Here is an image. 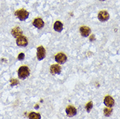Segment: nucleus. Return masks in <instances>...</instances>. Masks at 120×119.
Masks as SVG:
<instances>
[{
    "label": "nucleus",
    "instance_id": "nucleus-7",
    "mask_svg": "<svg viewBox=\"0 0 120 119\" xmlns=\"http://www.w3.org/2000/svg\"><path fill=\"white\" fill-rule=\"evenodd\" d=\"M104 104L106 107H112L115 104V101H114V98L110 96H106L104 99Z\"/></svg>",
    "mask_w": 120,
    "mask_h": 119
},
{
    "label": "nucleus",
    "instance_id": "nucleus-10",
    "mask_svg": "<svg viewBox=\"0 0 120 119\" xmlns=\"http://www.w3.org/2000/svg\"><path fill=\"white\" fill-rule=\"evenodd\" d=\"M50 73L52 74H60L61 68L60 65H52L50 67Z\"/></svg>",
    "mask_w": 120,
    "mask_h": 119
},
{
    "label": "nucleus",
    "instance_id": "nucleus-16",
    "mask_svg": "<svg viewBox=\"0 0 120 119\" xmlns=\"http://www.w3.org/2000/svg\"><path fill=\"white\" fill-rule=\"evenodd\" d=\"M93 107V102L92 101H89L86 105V109L87 110V113H90V111L91 110Z\"/></svg>",
    "mask_w": 120,
    "mask_h": 119
},
{
    "label": "nucleus",
    "instance_id": "nucleus-2",
    "mask_svg": "<svg viewBox=\"0 0 120 119\" xmlns=\"http://www.w3.org/2000/svg\"><path fill=\"white\" fill-rule=\"evenodd\" d=\"M30 13L29 12H27L26 10H25L24 9H20L18 11H16L15 12V16L20 20V21H24L26 20L28 16H29Z\"/></svg>",
    "mask_w": 120,
    "mask_h": 119
},
{
    "label": "nucleus",
    "instance_id": "nucleus-14",
    "mask_svg": "<svg viewBox=\"0 0 120 119\" xmlns=\"http://www.w3.org/2000/svg\"><path fill=\"white\" fill-rule=\"evenodd\" d=\"M112 113V107H105L104 109V115L106 116H110Z\"/></svg>",
    "mask_w": 120,
    "mask_h": 119
},
{
    "label": "nucleus",
    "instance_id": "nucleus-15",
    "mask_svg": "<svg viewBox=\"0 0 120 119\" xmlns=\"http://www.w3.org/2000/svg\"><path fill=\"white\" fill-rule=\"evenodd\" d=\"M29 118L31 119H40L41 117V115H40L39 113L31 112L29 115Z\"/></svg>",
    "mask_w": 120,
    "mask_h": 119
},
{
    "label": "nucleus",
    "instance_id": "nucleus-13",
    "mask_svg": "<svg viewBox=\"0 0 120 119\" xmlns=\"http://www.w3.org/2000/svg\"><path fill=\"white\" fill-rule=\"evenodd\" d=\"M54 29L57 32H61L63 29V24L60 21H56L54 24Z\"/></svg>",
    "mask_w": 120,
    "mask_h": 119
},
{
    "label": "nucleus",
    "instance_id": "nucleus-12",
    "mask_svg": "<svg viewBox=\"0 0 120 119\" xmlns=\"http://www.w3.org/2000/svg\"><path fill=\"white\" fill-rule=\"evenodd\" d=\"M12 35L15 37V38H18L19 36H20L22 35V31L19 27H16L14 28L11 31Z\"/></svg>",
    "mask_w": 120,
    "mask_h": 119
},
{
    "label": "nucleus",
    "instance_id": "nucleus-4",
    "mask_svg": "<svg viewBox=\"0 0 120 119\" xmlns=\"http://www.w3.org/2000/svg\"><path fill=\"white\" fill-rule=\"evenodd\" d=\"M16 44L20 47H26L28 44L27 38L24 36H20L16 39Z\"/></svg>",
    "mask_w": 120,
    "mask_h": 119
},
{
    "label": "nucleus",
    "instance_id": "nucleus-1",
    "mask_svg": "<svg viewBox=\"0 0 120 119\" xmlns=\"http://www.w3.org/2000/svg\"><path fill=\"white\" fill-rule=\"evenodd\" d=\"M30 74V72L29 68L26 66H22L20 67L18 70V77L21 79H26Z\"/></svg>",
    "mask_w": 120,
    "mask_h": 119
},
{
    "label": "nucleus",
    "instance_id": "nucleus-11",
    "mask_svg": "<svg viewBox=\"0 0 120 119\" xmlns=\"http://www.w3.org/2000/svg\"><path fill=\"white\" fill-rule=\"evenodd\" d=\"M33 25L35 27L38 28V29H41V28L44 27L45 22H43V20L41 18H38L34 20V21L33 22Z\"/></svg>",
    "mask_w": 120,
    "mask_h": 119
},
{
    "label": "nucleus",
    "instance_id": "nucleus-6",
    "mask_svg": "<svg viewBox=\"0 0 120 119\" xmlns=\"http://www.w3.org/2000/svg\"><path fill=\"white\" fill-rule=\"evenodd\" d=\"M37 57L39 61H41L45 59L46 56V51L42 46H39L37 48Z\"/></svg>",
    "mask_w": 120,
    "mask_h": 119
},
{
    "label": "nucleus",
    "instance_id": "nucleus-3",
    "mask_svg": "<svg viewBox=\"0 0 120 119\" xmlns=\"http://www.w3.org/2000/svg\"><path fill=\"white\" fill-rule=\"evenodd\" d=\"M109 18H110V15L108 14V12L106 11H100L98 14V19L99 20V21L102 22H105L108 20Z\"/></svg>",
    "mask_w": 120,
    "mask_h": 119
},
{
    "label": "nucleus",
    "instance_id": "nucleus-18",
    "mask_svg": "<svg viewBox=\"0 0 120 119\" xmlns=\"http://www.w3.org/2000/svg\"><path fill=\"white\" fill-rule=\"evenodd\" d=\"M24 57H25V55L23 53H21V54H20L18 55V59L19 61H22V60L24 59Z\"/></svg>",
    "mask_w": 120,
    "mask_h": 119
},
{
    "label": "nucleus",
    "instance_id": "nucleus-20",
    "mask_svg": "<svg viewBox=\"0 0 120 119\" xmlns=\"http://www.w3.org/2000/svg\"><path fill=\"white\" fill-rule=\"evenodd\" d=\"M100 1H105V0H100Z\"/></svg>",
    "mask_w": 120,
    "mask_h": 119
},
{
    "label": "nucleus",
    "instance_id": "nucleus-8",
    "mask_svg": "<svg viewBox=\"0 0 120 119\" xmlns=\"http://www.w3.org/2000/svg\"><path fill=\"white\" fill-rule=\"evenodd\" d=\"M65 112L67 113V115L69 117H72L75 116L77 113V110L75 107L73 106H68L65 109Z\"/></svg>",
    "mask_w": 120,
    "mask_h": 119
},
{
    "label": "nucleus",
    "instance_id": "nucleus-5",
    "mask_svg": "<svg viewBox=\"0 0 120 119\" xmlns=\"http://www.w3.org/2000/svg\"><path fill=\"white\" fill-rule=\"evenodd\" d=\"M67 57V56L63 53H60L57 54L56 56H55V61L59 64H64L66 62Z\"/></svg>",
    "mask_w": 120,
    "mask_h": 119
},
{
    "label": "nucleus",
    "instance_id": "nucleus-17",
    "mask_svg": "<svg viewBox=\"0 0 120 119\" xmlns=\"http://www.w3.org/2000/svg\"><path fill=\"white\" fill-rule=\"evenodd\" d=\"M18 83H19V82H18V81L17 79H11V85L12 87L15 86V85H18Z\"/></svg>",
    "mask_w": 120,
    "mask_h": 119
},
{
    "label": "nucleus",
    "instance_id": "nucleus-9",
    "mask_svg": "<svg viewBox=\"0 0 120 119\" xmlns=\"http://www.w3.org/2000/svg\"><path fill=\"white\" fill-rule=\"evenodd\" d=\"M80 32L82 36L87 37L91 33V29L90 27H87V26H82L80 28Z\"/></svg>",
    "mask_w": 120,
    "mask_h": 119
},
{
    "label": "nucleus",
    "instance_id": "nucleus-19",
    "mask_svg": "<svg viewBox=\"0 0 120 119\" xmlns=\"http://www.w3.org/2000/svg\"><path fill=\"white\" fill-rule=\"evenodd\" d=\"M94 37H95V36H94V35L91 36L90 37V40H91V41L93 40H94Z\"/></svg>",
    "mask_w": 120,
    "mask_h": 119
}]
</instances>
